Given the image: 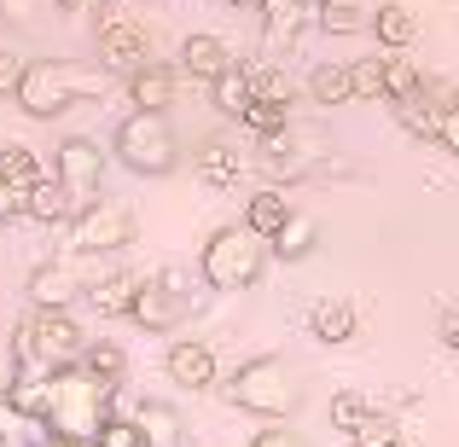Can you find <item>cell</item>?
<instances>
[{"label": "cell", "mask_w": 459, "mask_h": 447, "mask_svg": "<svg viewBox=\"0 0 459 447\" xmlns=\"http://www.w3.org/2000/svg\"><path fill=\"white\" fill-rule=\"evenodd\" d=\"M128 105H134V111H169V105H175V70L140 64L134 76H128Z\"/></svg>", "instance_id": "obj_17"}, {"label": "cell", "mask_w": 459, "mask_h": 447, "mask_svg": "<svg viewBox=\"0 0 459 447\" xmlns=\"http://www.w3.org/2000/svg\"><path fill=\"white\" fill-rule=\"evenodd\" d=\"M0 12L6 18H30V0H0Z\"/></svg>", "instance_id": "obj_41"}, {"label": "cell", "mask_w": 459, "mask_h": 447, "mask_svg": "<svg viewBox=\"0 0 459 447\" xmlns=\"http://www.w3.org/2000/svg\"><path fill=\"white\" fill-rule=\"evenodd\" d=\"M233 64H238L233 47H227L221 35H210V30H192L186 41H180V76H192V82H215Z\"/></svg>", "instance_id": "obj_11"}, {"label": "cell", "mask_w": 459, "mask_h": 447, "mask_svg": "<svg viewBox=\"0 0 459 447\" xmlns=\"http://www.w3.org/2000/svg\"><path fill=\"white\" fill-rule=\"evenodd\" d=\"M111 88V70L105 64H70V58H30L18 82V111L35 123H53V116L76 111V105L100 99Z\"/></svg>", "instance_id": "obj_1"}, {"label": "cell", "mask_w": 459, "mask_h": 447, "mask_svg": "<svg viewBox=\"0 0 459 447\" xmlns=\"http://www.w3.org/2000/svg\"><path fill=\"white\" fill-rule=\"evenodd\" d=\"M210 105H215L221 116H233V123H238V116L256 105V76H250L245 64H233L227 76H215V82H210Z\"/></svg>", "instance_id": "obj_19"}, {"label": "cell", "mask_w": 459, "mask_h": 447, "mask_svg": "<svg viewBox=\"0 0 459 447\" xmlns=\"http://www.w3.org/2000/svg\"><path fill=\"white\" fill-rule=\"evenodd\" d=\"M76 210H82V198H76V192H70L58 175L35 180V186L23 192V215H30V221H41V227H65V221H76Z\"/></svg>", "instance_id": "obj_13"}, {"label": "cell", "mask_w": 459, "mask_h": 447, "mask_svg": "<svg viewBox=\"0 0 459 447\" xmlns=\"http://www.w3.org/2000/svg\"><path fill=\"white\" fill-rule=\"evenodd\" d=\"M47 430L53 436H76V442H93L111 418V401H117V383H105L100 372L76 366H58L53 383H47Z\"/></svg>", "instance_id": "obj_2"}, {"label": "cell", "mask_w": 459, "mask_h": 447, "mask_svg": "<svg viewBox=\"0 0 459 447\" xmlns=\"http://www.w3.org/2000/svg\"><path fill=\"white\" fill-rule=\"evenodd\" d=\"M384 76H390V105L425 93V76H419V64H413L407 53H390V58H384Z\"/></svg>", "instance_id": "obj_30"}, {"label": "cell", "mask_w": 459, "mask_h": 447, "mask_svg": "<svg viewBox=\"0 0 459 447\" xmlns=\"http://www.w3.org/2000/svg\"><path fill=\"white\" fill-rule=\"evenodd\" d=\"M395 116H402L407 134L419 140H442V116H448V105H437V93H413V99H395Z\"/></svg>", "instance_id": "obj_21"}, {"label": "cell", "mask_w": 459, "mask_h": 447, "mask_svg": "<svg viewBox=\"0 0 459 447\" xmlns=\"http://www.w3.org/2000/svg\"><path fill=\"white\" fill-rule=\"evenodd\" d=\"M128 245H134V210L123 198L82 203L76 221H70V238H65V250H93V256H117Z\"/></svg>", "instance_id": "obj_7"}, {"label": "cell", "mask_w": 459, "mask_h": 447, "mask_svg": "<svg viewBox=\"0 0 459 447\" xmlns=\"http://www.w3.org/2000/svg\"><path fill=\"white\" fill-rule=\"evenodd\" d=\"M227 407L233 413H250V418H291L297 413V383H291V366L280 355H256L221 383Z\"/></svg>", "instance_id": "obj_6"}, {"label": "cell", "mask_w": 459, "mask_h": 447, "mask_svg": "<svg viewBox=\"0 0 459 447\" xmlns=\"http://www.w3.org/2000/svg\"><path fill=\"white\" fill-rule=\"evenodd\" d=\"M82 366H88V372H100L105 383H117V390H123V372H128V355H123V348L111 343V337H100V343H88V348H82Z\"/></svg>", "instance_id": "obj_28"}, {"label": "cell", "mask_w": 459, "mask_h": 447, "mask_svg": "<svg viewBox=\"0 0 459 447\" xmlns=\"http://www.w3.org/2000/svg\"><path fill=\"white\" fill-rule=\"evenodd\" d=\"M238 128H245V134H256V140H273V134H285V128H291V105L256 99L245 116H238Z\"/></svg>", "instance_id": "obj_26"}, {"label": "cell", "mask_w": 459, "mask_h": 447, "mask_svg": "<svg viewBox=\"0 0 459 447\" xmlns=\"http://www.w3.org/2000/svg\"><path fill=\"white\" fill-rule=\"evenodd\" d=\"M372 35H378V47H390V53H407V47L419 41V12L402 6V0H384V6H372Z\"/></svg>", "instance_id": "obj_15"}, {"label": "cell", "mask_w": 459, "mask_h": 447, "mask_svg": "<svg viewBox=\"0 0 459 447\" xmlns=\"http://www.w3.org/2000/svg\"><path fill=\"white\" fill-rule=\"evenodd\" d=\"M58 6H65V12H93L100 0H58Z\"/></svg>", "instance_id": "obj_42"}, {"label": "cell", "mask_w": 459, "mask_h": 447, "mask_svg": "<svg viewBox=\"0 0 459 447\" xmlns=\"http://www.w3.org/2000/svg\"><path fill=\"white\" fill-rule=\"evenodd\" d=\"M192 168H198V180L204 186H238V175H245V157H238L227 140H210V146H198L192 151Z\"/></svg>", "instance_id": "obj_18"}, {"label": "cell", "mask_w": 459, "mask_h": 447, "mask_svg": "<svg viewBox=\"0 0 459 447\" xmlns=\"http://www.w3.org/2000/svg\"><path fill=\"white\" fill-rule=\"evenodd\" d=\"M23 58L18 53H0V99H18V82H23Z\"/></svg>", "instance_id": "obj_35"}, {"label": "cell", "mask_w": 459, "mask_h": 447, "mask_svg": "<svg viewBox=\"0 0 459 447\" xmlns=\"http://www.w3.org/2000/svg\"><path fill=\"white\" fill-rule=\"evenodd\" d=\"M250 447H303V436H297V430H256Z\"/></svg>", "instance_id": "obj_36"}, {"label": "cell", "mask_w": 459, "mask_h": 447, "mask_svg": "<svg viewBox=\"0 0 459 447\" xmlns=\"http://www.w3.org/2000/svg\"><path fill=\"white\" fill-rule=\"evenodd\" d=\"M349 442H355V447H390V442H395V418L372 407V413L360 418L355 430H349Z\"/></svg>", "instance_id": "obj_32"}, {"label": "cell", "mask_w": 459, "mask_h": 447, "mask_svg": "<svg viewBox=\"0 0 459 447\" xmlns=\"http://www.w3.org/2000/svg\"><path fill=\"white\" fill-rule=\"evenodd\" d=\"M442 146L459 157V105H448V116H442Z\"/></svg>", "instance_id": "obj_38"}, {"label": "cell", "mask_w": 459, "mask_h": 447, "mask_svg": "<svg viewBox=\"0 0 459 447\" xmlns=\"http://www.w3.org/2000/svg\"><path fill=\"white\" fill-rule=\"evenodd\" d=\"M355 331H360V320H355V308H349L343 297H320L308 308V337H320V343H355Z\"/></svg>", "instance_id": "obj_14"}, {"label": "cell", "mask_w": 459, "mask_h": 447, "mask_svg": "<svg viewBox=\"0 0 459 447\" xmlns=\"http://www.w3.org/2000/svg\"><path fill=\"white\" fill-rule=\"evenodd\" d=\"M134 325H146V331H175L180 320H186V279H180L175 268L157 273V279H140V297H134V314H128Z\"/></svg>", "instance_id": "obj_8"}, {"label": "cell", "mask_w": 459, "mask_h": 447, "mask_svg": "<svg viewBox=\"0 0 459 447\" xmlns=\"http://www.w3.org/2000/svg\"><path fill=\"white\" fill-rule=\"evenodd\" d=\"M140 279H146V273H105L88 291L93 314H100V320H128V314H134V297H140Z\"/></svg>", "instance_id": "obj_16"}, {"label": "cell", "mask_w": 459, "mask_h": 447, "mask_svg": "<svg viewBox=\"0 0 459 447\" xmlns=\"http://www.w3.org/2000/svg\"><path fill=\"white\" fill-rule=\"evenodd\" d=\"M0 175H6L18 192H30L35 180H47V168H41V157L30 146H0Z\"/></svg>", "instance_id": "obj_27"}, {"label": "cell", "mask_w": 459, "mask_h": 447, "mask_svg": "<svg viewBox=\"0 0 459 447\" xmlns=\"http://www.w3.org/2000/svg\"><path fill=\"white\" fill-rule=\"evenodd\" d=\"M437 337H442V343H448L454 355H459V308H448V314H442V331H437Z\"/></svg>", "instance_id": "obj_39"}, {"label": "cell", "mask_w": 459, "mask_h": 447, "mask_svg": "<svg viewBox=\"0 0 459 447\" xmlns=\"http://www.w3.org/2000/svg\"><path fill=\"white\" fill-rule=\"evenodd\" d=\"M250 76H256V99H280V105H291V99H297L291 76H285L280 64H250Z\"/></svg>", "instance_id": "obj_33"}, {"label": "cell", "mask_w": 459, "mask_h": 447, "mask_svg": "<svg viewBox=\"0 0 459 447\" xmlns=\"http://www.w3.org/2000/svg\"><path fill=\"white\" fill-rule=\"evenodd\" d=\"M111 151L140 180H163L180 168V134L169 128V111H128L111 134Z\"/></svg>", "instance_id": "obj_5"}, {"label": "cell", "mask_w": 459, "mask_h": 447, "mask_svg": "<svg viewBox=\"0 0 459 447\" xmlns=\"http://www.w3.org/2000/svg\"><path fill=\"white\" fill-rule=\"evenodd\" d=\"M53 175L65 180L82 203H93V198H100V186H105V151H100V140H82V134L65 140L58 157H53Z\"/></svg>", "instance_id": "obj_10"}, {"label": "cell", "mask_w": 459, "mask_h": 447, "mask_svg": "<svg viewBox=\"0 0 459 447\" xmlns=\"http://www.w3.org/2000/svg\"><path fill=\"white\" fill-rule=\"evenodd\" d=\"M390 447H407V442H402V436H395V442H390Z\"/></svg>", "instance_id": "obj_44"}, {"label": "cell", "mask_w": 459, "mask_h": 447, "mask_svg": "<svg viewBox=\"0 0 459 447\" xmlns=\"http://www.w3.org/2000/svg\"><path fill=\"white\" fill-rule=\"evenodd\" d=\"M82 348H88V337L70 320V308H35L30 302V314H23L18 331H12V366L58 372V366H76Z\"/></svg>", "instance_id": "obj_4"}, {"label": "cell", "mask_w": 459, "mask_h": 447, "mask_svg": "<svg viewBox=\"0 0 459 447\" xmlns=\"http://www.w3.org/2000/svg\"><path fill=\"white\" fill-rule=\"evenodd\" d=\"M349 76H355V99L390 105V76H384V58H355V64H349Z\"/></svg>", "instance_id": "obj_29"}, {"label": "cell", "mask_w": 459, "mask_h": 447, "mask_svg": "<svg viewBox=\"0 0 459 447\" xmlns=\"http://www.w3.org/2000/svg\"><path fill=\"white\" fill-rule=\"evenodd\" d=\"M268 256H273V238H262L250 221H238V227L210 233V245H204V256H198V273H204L210 291L233 297V291H250V285L262 279Z\"/></svg>", "instance_id": "obj_3"}, {"label": "cell", "mask_w": 459, "mask_h": 447, "mask_svg": "<svg viewBox=\"0 0 459 447\" xmlns=\"http://www.w3.org/2000/svg\"><path fill=\"white\" fill-rule=\"evenodd\" d=\"M134 418L146 430V447H186V425H180V413L169 401H140Z\"/></svg>", "instance_id": "obj_20"}, {"label": "cell", "mask_w": 459, "mask_h": 447, "mask_svg": "<svg viewBox=\"0 0 459 447\" xmlns=\"http://www.w3.org/2000/svg\"><path fill=\"white\" fill-rule=\"evenodd\" d=\"M314 30H325V35H372V6H360V0H325L320 18H314Z\"/></svg>", "instance_id": "obj_24"}, {"label": "cell", "mask_w": 459, "mask_h": 447, "mask_svg": "<svg viewBox=\"0 0 459 447\" xmlns=\"http://www.w3.org/2000/svg\"><path fill=\"white\" fill-rule=\"evenodd\" d=\"M367 413H372V401H367L360 390H337V395H332V430H343V436H349V430H355Z\"/></svg>", "instance_id": "obj_31"}, {"label": "cell", "mask_w": 459, "mask_h": 447, "mask_svg": "<svg viewBox=\"0 0 459 447\" xmlns=\"http://www.w3.org/2000/svg\"><path fill=\"white\" fill-rule=\"evenodd\" d=\"M169 378L180 383V390H210L215 378H221V366H215V348L204 343V337H180L175 348H169Z\"/></svg>", "instance_id": "obj_12"}, {"label": "cell", "mask_w": 459, "mask_h": 447, "mask_svg": "<svg viewBox=\"0 0 459 447\" xmlns=\"http://www.w3.org/2000/svg\"><path fill=\"white\" fill-rule=\"evenodd\" d=\"M100 64L111 70V76H134L140 64H152V35L140 30L134 18L111 12V18L100 23Z\"/></svg>", "instance_id": "obj_9"}, {"label": "cell", "mask_w": 459, "mask_h": 447, "mask_svg": "<svg viewBox=\"0 0 459 447\" xmlns=\"http://www.w3.org/2000/svg\"><path fill=\"white\" fill-rule=\"evenodd\" d=\"M291 215H297V210L285 203V192H280V186H262V192H250V198H245V221L256 227L262 238H273L285 221H291Z\"/></svg>", "instance_id": "obj_22"}, {"label": "cell", "mask_w": 459, "mask_h": 447, "mask_svg": "<svg viewBox=\"0 0 459 447\" xmlns=\"http://www.w3.org/2000/svg\"><path fill=\"white\" fill-rule=\"evenodd\" d=\"M12 215H23V192L0 175V221H12Z\"/></svg>", "instance_id": "obj_37"}, {"label": "cell", "mask_w": 459, "mask_h": 447, "mask_svg": "<svg viewBox=\"0 0 459 447\" xmlns=\"http://www.w3.org/2000/svg\"><path fill=\"white\" fill-rule=\"evenodd\" d=\"M35 447H93V442H76V436H53V430H47V436L35 442Z\"/></svg>", "instance_id": "obj_40"}, {"label": "cell", "mask_w": 459, "mask_h": 447, "mask_svg": "<svg viewBox=\"0 0 459 447\" xmlns=\"http://www.w3.org/2000/svg\"><path fill=\"white\" fill-rule=\"evenodd\" d=\"M93 447H146V430H140V418H105V430L93 436Z\"/></svg>", "instance_id": "obj_34"}, {"label": "cell", "mask_w": 459, "mask_h": 447, "mask_svg": "<svg viewBox=\"0 0 459 447\" xmlns=\"http://www.w3.org/2000/svg\"><path fill=\"white\" fill-rule=\"evenodd\" d=\"M308 99L314 105H349L355 99V76H349V64H314L308 70Z\"/></svg>", "instance_id": "obj_23"}, {"label": "cell", "mask_w": 459, "mask_h": 447, "mask_svg": "<svg viewBox=\"0 0 459 447\" xmlns=\"http://www.w3.org/2000/svg\"><path fill=\"white\" fill-rule=\"evenodd\" d=\"M221 6H233V12H262V0H221Z\"/></svg>", "instance_id": "obj_43"}, {"label": "cell", "mask_w": 459, "mask_h": 447, "mask_svg": "<svg viewBox=\"0 0 459 447\" xmlns=\"http://www.w3.org/2000/svg\"><path fill=\"white\" fill-rule=\"evenodd\" d=\"M314 245H320V227H314L303 210L273 233V256H280V262H303V256H314Z\"/></svg>", "instance_id": "obj_25"}]
</instances>
